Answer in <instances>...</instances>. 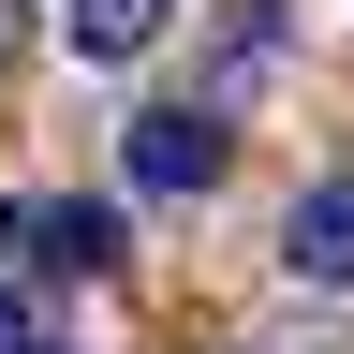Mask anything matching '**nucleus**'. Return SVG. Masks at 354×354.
<instances>
[{
    "label": "nucleus",
    "mask_w": 354,
    "mask_h": 354,
    "mask_svg": "<svg viewBox=\"0 0 354 354\" xmlns=\"http://www.w3.org/2000/svg\"><path fill=\"white\" fill-rule=\"evenodd\" d=\"M0 354H30V310H15V281H0Z\"/></svg>",
    "instance_id": "obj_5"
},
{
    "label": "nucleus",
    "mask_w": 354,
    "mask_h": 354,
    "mask_svg": "<svg viewBox=\"0 0 354 354\" xmlns=\"http://www.w3.org/2000/svg\"><path fill=\"white\" fill-rule=\"evenodd\" d=\"M0 44H15V0H0Z\"/></svg>",
    "instance_id": "obj_6"
},
{
    "label": "nucleus",
    "mask_w": 354,
    "mask_h": 354,
    "mask_svg": "<svg viewBox=\"0 0 354 354\" xmlns=\"http://www.w3.org/2000/svg\"><path fill=\"white\" fill-rule=\"evenodd\" d=\"M221 162H236V133L207 104H148L133 118V192H221Z\"/></svg>",
    "instance_id": "obj_1"
},
{
    "label": "nucleus",
    "mask_w": 354,
    "mask_h": 354,
    "mask_svg": "<svg viewBox=\"0 0 354 354\" xmlns=\"http://www.w3.org/2000/svg\"><path fill=\"white\" fill-rule=\"evenodd\" d=\"M30 236H44V266H74V281H104V266H118V207H44Z\"/></svg>",
    "instance_id": "obj_4"
},
{
    "label": "nucleus",
    "mask_w": 354,
    "mask_h": 354,
    "mask_svg": "<svg viewBox=\"0 0 354 354\" xmlns=\"http://www.w3.org/2000/svg\"><path fill=\"white\" fill-rule=\"evenodd\" d=\"M281 266H295V281H354V177H310V192H295V221H281Z\"/></svg>",
    "instance_id": "obj_2"
},
{
    "label": "nucleus",
    "mask_w": 354,
    "mask_h": 354,
    "mask_svg": "<svg viewBox=\"0 0 354 354\" xmlns=\"http://www.w3.org/2000/svg\"><path fill=\"white\" fill-rule=\"evenodd\" d=\"M0 236H15V207H0Z\"/></svg>",
    "instance_id": "obj_7"
},
{
    "label": "nucleus",
    "mask_w": 354,
    "mask_h": 354,
    "mask_svg": "<svg viewBox=\"0 0 354 354\" xmlns=\"http://www.w3.org/2000/svg\"><path fill=\"white\" fill-rule=\"evenodd\" d=\"M59 30H74V59H148V44L177 30V0H74Z\"/></svg>",
    "instance_id": "obj_3"
}]
</instances>
